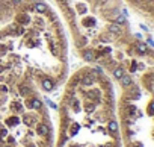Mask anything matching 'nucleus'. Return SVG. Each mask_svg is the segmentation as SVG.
Masks as SVG:
<instances>
[{
    "label": "nucleus",
    "instance_id": "nucleus-7",
    "mask_svg": "<svg viewBox=\"0 0 154 147\" xmlns=\"http://www.w3.org/2000/svg\"><path fill=\"white\" fill-rule=\"evenodd\" d=\"M33 11L36 14L42 15V14H45L48 11V8H47V5L42 2V0H33Z\"/></svg>",
    "mask_w": 154,
    "mask_h": 147
},
{
    "label": "nucleus",
    "instance_id": "nucleus-1",
    "mask_svg": "<svg viewBox=\"0 0 154 147\" xmlns=\"http://www.w3.org/2000/svg\"><path fill=\"white\" fill-rule=\"evenodd\" d=\"M119 129L125 147H154V62L133 75L119 99Z\"/></svg>",
    "mask_w": 154,
    "mask_h": 147
},
{
    "label": "nucleus",
    "instance_id": "nucleus-12",
    "mask_svg": "<svg viewBox=\"0 0 154 147\" xmlns=\"http://www.w3.org/2000/svg\"><path fill=\"white\" fill-rule=\"evenodd\" d=\"M45 103H47V105H48V106H50L51 109H54V111H57V109H59V106H57V105H56L54 102H51L50 99H47V97H45Z\"/></svg>",
    "mask_w": 154,
    "mask_h": 147
},
{
    "label": "nucleus",
    "instance_id": "nucleus-13",
    "mask_svg": "<svg viewBox=\"0 0 154 147\" xmlns=\"http://www.w3.org/2000/svg\"><path fill=\"white\" fill-rule=\"evenodd\" d=\"M24 2V0H11V3L14 5V6H18V5H21Z\"/></svg>",
    "mask_w": 154,
    "mask_h": 147
},
{
    "label": "nucleus",
    "instance_id": "nucleus-6",
    "mask_svg": "<svg viewBox=\"0 0 154 147\" xmlns=\"http://www.w3.org/2000/svg\"><path fill=\"white\" fill-rule=\"evenodd\" d=\"M15 23L20 24V26H27V24L32 23V18H30L29 14H26V12H20V14L15 15Z\"/></svg>",
    "mask_w": 154,
    "mask_h": 147
},
{
    "label": "nucleus",
    "instance_id": "nucleus-9",
    "mask_svg": "<svg viewBox=\"0 0 154 147\" xmlns=\"http://www.w3.org/2000/svg\"><path fill=\"white\" fill-rule=\"evenodd\" d=\"M75 11H77V14H86L88 12V6L85 5V3H77L75 5Z\"/></svg>",
    "mask_w": 154,
    "mask_h": 147
},
{
    "label": "nucleus",
    "instance_id": "nucleus-5",
    "mask_svg": "<svg viewBox=\"0 0 154 147\" xmlns=\"http://www.w3.org/2000/svg\"><path fill=\"white\" fill-rule=\"evenodd\" d=\"M80 55H82V58H83V61L85 62H95V52H94V49H91V47H83L82 49V52H80Z\"/></svg>",
    "mask_w": 154,
    "mask_h": 147
},
{
    "label": "nucleus",
    "instance_id": "nucleus-14",
    "mask_svg": "<svg viewBox=\"0 0 154 147\" xmlns=\"http://www.w3.org/2000/svg\"><path fill=\"white\" fill-rule=\"evenodd\" d=\"M26 47H29V49H32V47H35V41H32V40H29V41L26 43Z\"/></svg>",
    "mask_w": 154,
    "mask_h": 147
},
{
    "label": "nucleus",
    "instance_id": "nucleus-11",
    "mask_svg": "<svg viewBox=\"0 0 154 147\" xmlns=\"http://www.w3.org/2000/svg\"><path fill=\"white\" fill-rule=\"evenodd\" d=\"M17 27H18V24H17V23H12V24H9V26L6 27V32L11 34V35H15V34H17Z\"/></svg>",
    "mask_w": 154,
    "mask_h": 147
},
{
    "label": "nucleus",
    "instance_id": "nucleus-15",
    "mask_svg": "<svg viewBox=\"0 0 154 147\" xmlns=\"http://www.w3.org/2000/svg\"><path fill=\"white\" fill-rule=\"evenodd\" d=\"M57 2H59L60 5H63V6H65V5H68V0H57Z\"/></svg>",
    "mask_w": 154,
    "mask_h": 147
},
{
    "label": "nucleus",
    "instance_id": "nucleus-10",
    "mask_svg": "<svg viewBox=\"0 0 154 147\" xmlns=\"http://www.w3.org/2000/svg\"><path fill=\"white\" fill-rule=\"evenodd\" d=\"M86 44H88V37H80L79 40L75 41V46L79 47V49H83Z\"/></svg>",
    "mask_w": 154,
    "mask_h": 147
},
{
    "label": "nucleus",
    "instance_id": "nucleus-3",
    "mask_svg": "<svg viewBox=\"0 0 154 147\" xmlns=\"http://www.w3.org/2000/svg\"><path fill=\"white\" fill-rule=\"evenodd\" d=\"M39 84H41V88L45 93H53L56 90V87H57V84L50 76H39Z\"/></svg>",
    "mask_w": 154,
    "mask_h": 147
},
{
    "label": "nucleus",
    "instance_id": "nucleus-2",
    "mask_svg": "<svg viewBox=\"0 0 154 147\" xmlns=\"http://www.w3.org/2000/svg\"><path fill=\"white\" fill-rule=\"evenodd\" d=\"M127 2L145 17L148 24L154 29V0H127Z\"/></svg>",
    "mask_w": 154,
    "mask_h": 147
},
{
    "label": "nucleus",
    "instance_id": "nucleus-4",
    "mask_svg": "<svg viewBox=\"0 0 154 147\" xmlns=\"http://www.w3.org/2000/svg\"><path fill=\"white\" fill-rule=\"evenodd\" d=\"M17 91H18V94H20L23 99H26V97H29V96L35 94V93H33V88H32V87H29V85H27V84H24V82H21V84H18V85H17Z\"/></svg>",
    "mask_w": 154,
    "mask_h": 147
},
{
    "label": "nucleus",
    "instance_id": "nucleus-8",
    "mask_svg": "<svg viewBox=\"0 0 154 147\" xmlns=\"http://www.w3.org/2000/svg\"><path fill=\"white\" fill-rule=\"evenodd\" d=\"M95 24H97V20H95V17H92V15H86V17L82 18V26H83V27L92 29V27H95Z\"/></svg>",
    "mask_w": 154,
    "mask_h": 147
}]
</instances>
